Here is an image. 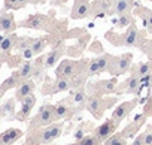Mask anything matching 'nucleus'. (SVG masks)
Returning <instances> with one entry per match:
<instances>
[{"label": "nucleus", "instance_id": "nucleus-1", "mask_svg": "<svg viewBox=\"0 0 152 145\" xmlns=\"http://www.w3.org/2000/svg\"><path fill=\"white\" fill-rule=\"evenodd\" d=\"M112 43L119 45V46H142V43L145 42L143 35L139 32V29L136 27V24H131L125 33L118 35L116 39H109Z\"/></svg>", "mask_w": 152, "mask_h": 145}, {"label": "nucleus", "instance_id": "nucleus-2", "mask_svg": "<svg viewBox=\"0 0 152 145\" xmlns=\"http://www.w3.org/2000/svg\"><path fill=\"white\" fill-rule=\"evenodd\" d=\"M54 121H57L55 117V108L52 105H43L39 112L36 114V117L31 120L30 123V129H37V127H45L52 124Z\"/></svg>", "mask_w": 152, "mask_h": 145}, {"label": "nucleus", "instance_id": "nucleus-3", "mask_svg": "<svg viewBox=\"0 0 152 145\" xmlns=\"http://www.w3.org/2000/svg\"><path fill=\"white\" fill-rule=\"evenodd\" d=\"M133 54L131 52H125L119 57H113V61H112V66L109 69V72L113 75V77H119V75H124L131 69V63H133Z\"/></svg>", "mask_w": 152, "mask_h": 145}, {"label": "nucleus", "instance_id": "nucleus-4", "mask_svg": "<svg viewBox=\"0 0 152 145\" xmlns=\"http://www.w3.org/2000/svg\"><path fill=\"white\" fill-rule=\"evenodd\" d=\"M63 132V123H52L49 126H45V129H42L39 133H37V138H36V145L39 144H49L52 141H55Z\"/></svg>", "mask_w": 152, "mask_h": 145}, {"label": "nucleus", "instance_id": "nucleus-5", "mask_svg": "<svg viewBox=\"0 0 152 145\" xmlns=\"http://www.w3.org/2000/svg\"><path fill=\"white\" fill-rule=\"evenodd\" d=\"M20 27H27V29H33V30H49L51 24L49 20L45 15H30L28 18H26L24 21H21L18 24Z\"/></svg>", "mask_w": 152, "mask_h": 145}, {"label": "nucleus", "instance_id": "nucleus-6", "mask_svg": "<svg viewBox=\"0 0 152 145\" xmlns=\"http://www.w3.org/2000/svg\"><path fill=\"white\" fill-rule=\"evenodd\" d=\"M93 15V8L90 5V0H75V5L72 9V20H82Z\"/></svg>", "mask_w": 152, "mask_h": 145}, {"label": "nucleus", "instance_id": "nucleus-7", "mask_svg": "<svg viewBox=\"0 0 152 145\" xmlns=\"http://www.w3.org/2000/svg\"><path fill=\"white\" fill-rule=\"evenodd\" d=\"M79 72V64L76 61H72V60H64L60 63L58 69H57V77L60 78H75V75Z\"/></svg>", "mask_w": 152, "mask_h": 145}, {"label": "nucleus", "instance_id": "nucleus-8", "mask_svg": "<svg viewBox=\"0 0 152 145\" xmlns=\"http://www.w3.org/2000/svg\"><path fill=\"white\" fill-rule=\"evenodd\" d=\"M34 105H36V96H34V94H30V96H27L26 99H23V100H21V108H20V111L15 114V118L20 120V121H26V120L28 118V115L31 114Z\"/></svg>", "mask_w": 152, "mask_h": 145}, {"label": "nucleus", "instance_id": "nucleus-9", "mask_svg": "<svg viewBox=\"0 0 152 145\" xmlns=\"http://www.w3.org/2000/svg\"><path fill=\"white\" fill-rule=\"evenodd\" d=\"M17 27L18 24L15 23L12 12H8V11L0 12V33H14Z\"/></svg>", "mask_w": 152, "mask_h": 145}, {"label": "nucleus", "instance_id": "nucleus-10", "mask_svg": "<svg viewBox=\"0 0 152 145\" xmlns=\"http://www.w3.org/2000/svg\"><path fill=\"white\" fill-rule=\"evenodd\" d=\"M136 103H137V99H133V100H130V102H124V103H121V105H118V108L113 111V114H112V120L116 123V124H119L131 111H133V108L136 106Z\"/></svg>", "mask_w": 152, "mask_h": 145}, {"label": "nucleus", "instance_id": "nucleus-11", "mask_svg": "<svg viewBox=\"0 0 152 145\" xmlns=\"http://www.w3.org/2000/svg\"><path fill=\"white\" fill-rule=\"evenodd\" d=\"M118 124L113 121V120H106L102 126H99L97 127V130H96V136H97V139L102 142V141H107L112 135H113V132H115V127H116Z\"/></svg>", "mask_w": 152, "mask_h": 145}, {"label": "nucleus", "instance_id": "nucleus-12", "mask_svg": "<svg viewBox=\"0 0 152 145\" xmlns=\"http://www.w3.org/2000/svg\"><path fill=\"white\" fill-rule=\"evenodd\" d=\"M106 106H107V105H104V102H103V99H102L100 96H91V97L87 100V108H88V111H90L94 117H97V118L102 117V114H103V111H104Z\"/></svg>", "mask_w": 152, "mask_h": 145}, {"label": "nucleus", "instance_id": "nucleus-13", "mask_svg": "<svg viewBox=\"0 0 152 145\" xmlns=\"http://www.w3.org/2000/svg\"><path fill=\"white\" fill-rule=\"evenodd\" d=\"M33 91H34V81H31V79L21 81L20 85L17 87V91H15V100L21 102V100L26 99L27 96L33 94Z\"/></svg>", "mask_w": 152, "mask_h": 145}, {"label": "nucleus", "instance_id": "nucleus-14", "mask_svg": "<svg viewBox=\"0 0 152 145\" xmlns=\"http://www.w3.org/2000/svg\"><path fill=\"white\" fill-rule=\"evenodd\" d=\"M21 136H23V132L20 129L11 127L5 130L3 133H0V145H14Z\"/></svg>", "mask_w": 152, "mask_h": 145}, {"label": "nucleus", "instance_id": "nucleus-15", "mask_svg": "<svg viewBox=\"0 0 152 145\" xmlns=\"http://www.w3.org/2000/svg\"><path fill=\"white\" fill-rule=\"evenodd\" d=\"M63 54H64V45L60 43L58 46H55V48L45 57V60H43V67H45V69H49V67L55 66L57 61L60 60V57H61Z\"/></svg>", "mask_w": 152, "mask_h": 145}, {"label": "nucleus", "instance_id": "nucleus-16", "mask_svg": "<svg viewBox=\"0 0 152 145\" xmlns=\"http://www.w3.org/2000/svg\"><path fill=\"white\" fill-rule=\"evenodd\" d=\"M17 39H18V36L15 33H8L6 36H2L0 38V52L2 54H9L15 48Z\"/></svg>", "mask_w": 152, "mask_h": 145}, {"label": "nucleus", "instance_id": "nucleus-17", "mask_svg": "<svg viewBox=\"0 0 152 145\" xmlns=\"http://www.w3.org/2000/svg\"><path fill=\"white\" fill-rule=\"evenodd\" d=\"M133 8V0H113V6H112V14L121 15L131 12Z\"/></svg>", "mask_w": 152, "mask_h": 145}, {"label": "nucleus", "instance_id": "nucleus-18", "mask_svg": "<svg viewBox=\"0 0 152 145\" xmlns=\"http://www.w3.org/2000/svg\"><path fill=\"white\" fill-rule=\"evenodd\" d=\"M140 87H142L140 78L136 77V75H133V74L122 82V90H124L125 93H136V91L140 90Z\"/></svg>", "mask_w": 152, "mask_h": 145}, {"label": "nucleus", "instance_id": "nucleus-19", "mask_svg": "<svg viewBox=\"0 0 152 145\" xmlns=\"http://www.w3.org/2000/svg\"><path fill=\"white\" fill-rule=\"evenodd\" d=\"M70 87H72V79L57 77V79L54 81V84H52V87H51V93H49V94H55V93L67 91V90H70Z\"/></svg>", "mask_w": 152, "mask_h": 145}, {"label": "nucleus", "instance_id": "nucleus-20", "mask_svg": "<svg viewBox=\"0 0 152 145\" xmlns=\"http://www.w3.org/2000/svg\"><path fill=\"white\" fill-rule=\"evenodd\" d=\"M33 72H34V64L31 63V60H26L20 66V69L17 70V74H18L21 81H26V79H30L33 77Z\"/></svg>", "mask_w": 152, "mask_h": 145}, {"label": "nucleus", "instance_id": "nucleus-21", "mask_svg": "<svg viewBox=\"0 0 152 145\" xmlns=\"http://www.w3.org/2000/svg\"><path fill=\"white\" fill-rule=\"evenodd\" d=\"M151 72H152V61L149 60V61L136 64V66L133 67V70H131V74L136 75V77H139V78H143V77L149 75Z\"/></svg>", "mask_w": 152, "mask_h": 145}, {"label": "nucleus", "instance_id": "nucleus-22", "mask_svg": "<svg viewBox=\"0 0 152 145\" xmlns=\"http://www.w3.org/2000/svg\"><path fill=\"white\" fill-rule=\"evenodd\" d=\"M136 14L145 21V26H146V29H148V33L152 35V11H149V9L145 8V6H140V8L136 9Z\"/></svg>", "mask_w": 152, "mask_h": 145}, {"label": "nucleus", "instance_id": "nucleus-23", "mask_svg": "<svg viewBox=\"0 0 152 145\" xmlns=\"http://www.w3.org/2000/svg\"><path fill=\"white\" fill-rule=\"evenodd\" d=\"M0 117H6V118H12L15 117V97L14 99H8L3 105H0Z\"/></svg>", "mask_w": 152, "mask_h": 145}, {"label": "nucleus", "instance_id": "nucleus-24", "mask_svg": "<svg viewBox=\"0 0 152 145\" xmlns=\"http://www.w3.org/2000/svg\"><path fill=\"white\" fill-rule=\"evenodd\" d=\"M20 82H21V79H20V77H18V74L17 72H14V74L0 85V90H2L3 93H6L8 90H11V88H17L18 85H20Z\"/></svg>", "mask_w": 152, "mask_h": 145}, {"label": "nucleus", "instance_id": "nucleus-25", "mask_svg": "<svg viewBox=\"0 0 152 145\" xmlns=\"http://www.w3.org/2000/svg\"><path fill=\"white\" fill-rule=\"evenodd\" d=\"M113 57L115 55H110V54H103L100 57H97V63H99V72H109L110 66H112V61H113Z\"/></svg>", "mask_w": 152, "mask_h": 145}, {"label": "nucleus", "instance_id": "nucleus-26", "mask_svg": "<svg viewBox=\"0 0 152 145\" xmlns=\"http://www.w3.org/2000/svg\"><path fill=\"white\" fill-rule=\"evenodd\" d=\"M131 24H134V18H133L131 12L118 15V20L115 21V26H116L118 29H125V27H130Z\"/></svg>", "mask_w": 152, "mask_h": 145}, {"label": "nucleus", "instance_id": "nucleus-27", "mask_svg": "<svg viewBox=\"0 0 152 145\" xmlns=\"http://www.w3.org/2000/svg\"><path fill=\"white\" fill-rule=\"evenodd\" d=\"M54 108H55V117H57V120L69 118V117H72V114H73L72 108L67 106V105H64V103H58V105H55Z\"/></svg>", "mask_w": 152, "mask_h": 145}, {"label": "nucleus", "instance_id": "nucleus-28", "mask_svg": "<svg viewBox=\"0 0 152 145\" xmlns=\"http://www.w3.org/2000/svg\"><path fill=\"white\" fill-rule=\"evenodd\" d=\"M48 46V40L45 38H34L31 42V49L34 52V55H39L45 51V48Z\"/></svg>", "mask_w": 152, "mask_h": 145}, {"label": "nucleus", "instance_id": "nucleus-29", "mask_svg": "<svg viewBox=\"0 0 152 145\" xmlns=\"http://www.w3.org/2000/svg\"><path fill=\"white\" fill-rule=\"evenodd\" d=\"M30 3V0H5L3 5H5V9H21L24 8L26 5Z\"/></svg>", "mask_w": 152, "mask_h": 145}, {"label": "nucleus", "instance_id": "nucleus-30", "mask_svg": "<svg viewBox=\"0 0 152 145\" xmlns=\"http://www.w3.org/2000/svg\"><path fill=\"white\" fill-rule=\"evenodd\" d=\"M99 87L102 93H115L116 91V79H107V81H100Z\"/></svg>", "mask_w": 152, "mask_h": 145}, {"label": "nucleus", "instance_id": "nucleus-31", "mask_svg": "<svg viewBox=\"0 0 152 145\" xmlns=\"http://www.w3.org/2000/svg\"><path fill=\"white\" fill-rule=\"evenodd\" d=\"M106 145H127V138L125 135H112L107 141H106Z\"/></svg>", "mask_w": 152, "mask_h": 145}, {"label": "nucleus", "instance_id": "nucleus-32", "mask_svg": "<svg viewBox=\"0 0 152 145\" xmlns=\"http://www.w3.org/2000/svg\"><path fill=\"white\" fill-rule=\"evenodd\" d=\"M31 42H33L31 38H18V39H17V45H15V48H17V49L20 51V54H21L24 49H27V48L31 46Z\"/></svg>", "mask_w": 152, "mask_h": 145}, {"label": "nucleus", "instance_id": "nucleus-33", "mask_svg": "<svg viewBox=\"0 0 152 145\" xmlns=\"http://www.w3.org/2000/svg\"><path fill=\"white\" fill-rule=\"evenodd\" d=\"M76 145H100V141L97 139L96 135L93 136H85V138H81L78 139V142H75Z\"/></svg>", "mask_w": 152, "mask_h": 145}, {"label": "nucleus", "instance_id": "nucleus-34", "mask_svg": "<svg viewBox=\"0 0 152 145\" xmlns=\"http://www.w3.org/2000/svg\"><path fill=\"white\" fill-rule=\"evenodd\" d=\"M73 103L76 105H87V94L84 90H78L73 93Z\"/></svg>", "mask_w": 152, "mask_h": 145}, {"label": "nucleus", "instance_id": "nucleus-35", "mask_svg": "<svg viewBox=\"0 0 152 145\" xmlns=\"http://www.w3.org/2000/svg\"><path fill=\"white\" fill-rule=\"evenodd\" d=\"M99 63H97V58L91 60L88 63V67H87V75L88 77H93V75H99Z\"/></svg>", "mask_w": 152, "mask_h": 145}, {"label": "nucleus", "instance_id": "nucleus-36", "mask_svg": "<svg viewBox=\"0 0 152 145\" xmlns=\"http://www.w3.org/2000/svg\"><path fill=\"white\" fill-rule=\"evenodd\" d=\"M140 49H142V51L146 54V57L152 61V39H151V40H145V42L142 43Z\"/></svg>", "mask_w": 152, "mask_h": 145}, {"label": "nucleus", "instance_id": "nucleus-37", "mask_svg": "<svg viewBox=\"0 0 152 145\" xmlns=\"http://www.w3.org/2000/svg\"><path fill=\"white\" fill-rule=\"evenodd\" d=\"M131 145H145V133H140L136 136V139L131 142Z\"/></svg>", "mask_w": 152, "mask_h": 145}, {"label": "nucleus", "instance_id": "nucleus-38", "mask_svg": "<svg viewBox=\"0 0 152 145\" xmlns=\"http://www.w3.org/2000/svg\"><path fill=\"white\" fill-rule=\"evenodd\" d=\"M145 145H152V130L145 133Z\"/></svg>", "mask_w": 152, "mask_h": 145}, {"label": "nucleus", "instance_id": "nucleus-39", "mask_svg": "<svg viewBox=\"0 0 152 145\" xmlns=\"http://www.w3.org/2000/svg\"><path fill=\"white\" fill-rule=\"evenodd\" d=\"M48 0H30L31 5H42V3H46Z\"/></svg>", "mask_w": 152, "mask_h": 145}, {"label": "nucleus", "instance_id": "nucleus-40", "mask_svg": "<svg viewBox=\"0 0 152 145\" xmlns=\"http://www.w3.org/2000/svg\"><path fill=\"white\" fill-rule=\"evenodd\" d=\"M3 94H5V93H3L2 90H0V100H2V97H3Z\"/></svg>", "mask_w": 152, "mask_h": 145}, {"label": "nucleus", "instance_id": "nucleus-41", "mask_svg": "<svg viewBox=\"0 0 152 145\" xmlns=\"http://www.w3.org/2000/svg\"><path fill=\"white\" fill-rule=\"evenodd\" d=\"M69 145H76V144H69Z\"/></svg>", "mask_w": 152, "mask_h": 145}, {"label": "nucleus", "instance_id": "nucleus-42", "mask_svg": "<svg viewBox=\"0 0 152 145\" xmlns=\"http://www.w3.org/2000/svg\"><path fill=\"white\" fill-rule=\"evenodd\" d=\"M148 2H151V3H152V0H148Z\"/></svg>", "mask_w": 152, "mask_h": 145}]
</instances>
